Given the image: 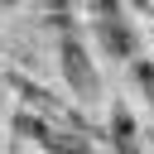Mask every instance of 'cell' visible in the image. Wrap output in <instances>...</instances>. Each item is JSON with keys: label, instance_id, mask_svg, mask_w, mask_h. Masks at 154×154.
I'll use <instances>...</instances> for the list:
<instances>
[{"label": "cell", "instance_id": "1", "mask_svg": "<svg viewBox=\"0 0 154 154\" xmlns=\"http://www.w3.org/2000/svg\"><path fill=\"white\" fill-rule=\"evenodd\" d=\"M58 67H63V82H67V91L77 96V106H96V101H101V77H96L87 34H82L67 14L58 19Z\"/></svg>", "mask_w": 154, "mask_h": 154}, {"label": "cell", "instance_id": "2", "mask_svg": "<svg viewBox=\"0 0 154 154\" xmlns=\"http://www.w3.org/2000/svg\"><path fill=\"white\" fill-rule=\"evenodd\" d=\"M91 34L101 38V48H106L116 63H135V58H140V53H135L140 34H135V24H130V14H125V0H91Z\"/></svg>", "mask_w": 154, "mask_h": 154}, {"label": "cell", "instance_id": "3", "mask_svg": "<svg viewBox=\"0 0 154 154\" xmlns=\"http://www.w3.org/2000/svg\"><path fill=\"white\" fill-rule=\"evenodd\" d=\"M14 125H19L24 135H34V144H38L43 154H96L87 135H77V130H58V125H43V120H34L29 111H19Z\"/></svg>", "mask_w": 154, "mask_h": 154}, {"label": "cell", "instance_id": "4", "mask_svg": "<svg viewBox=\"0 0 154 154\" xmlns=\"http://www.w3.org/2000/svg\"><path fill=\"white\" fill-rule=\"evenodd\" d=\"M111 144H116V154H140V144H135V125H130V111L125 106H116L111 111Z\"/></svg>", "mask_w": 154, "mask_h": 154}, {"label": "cell", "instance_id": "5", "mask_svg": "<svg viewBox=\"0 0 154 154\" xmlns=\"http://www.w3.org/2000/svg\"><path fill=\"white\" fill-rule=\"evenodd\" d=\"M130 77H135L140 96L154 106V58H135V63H130Z\"/></svg>", "mask_w": 154, "mask_h": 154}, {"label": "cell", "instance_id": "6", "mask_svg": "<svg viewBox=\"0 0 154 154\" xmlns=\"http://www.w3.org/2000/svg\"><path fill=\"white\" fill-rule=\"evenodd\" d=\"M125 5H135V10H144V5H149V0H125Z\"/></svg>", "mask_w": 154, "mask_h": 154}]
</instances>
